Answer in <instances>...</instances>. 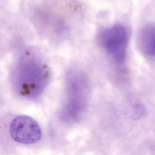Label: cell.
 <instances>
[{
	"mask_svg": "<svg viewBox=\"0 0 155 155\" xmlns=\"http://www.w3.org/2000/svg\"><path fill=\"white\" fill-rule=\"evenodd\" d=\"M67 96L63 119L70 123L80 120L85 115L89 101L90 85L86 75L78 70L70 71L67 81Z\"/></svg>",
	"mask_w": 155,
	"mask_h": 155,
	"instance_id": "6da1fadb",
	"label": "cell"
},
{
	"mask_svg": "<svg viewBox=\"0 0 155 155\" xmlns=\"http://www.w3.org/2000/svg\"><path fill=\"white\" fill-rule=\"evenodd\" d=\"M127 41L126 28L120 24L108 29L101 36L102 44L108 54L119 63L125 61Z\"/></svg>",
	"mask_w": 155,
	"mask_h": 155,
	"instance_id": "7a4b0ae2",
	"label": "cell"
},
{
	"mask_svg": "<svg viewBox=\"0 0 155 155\" xmlns=\"http://www.w3.org/2000/svg\"><path fill=\"white\" fill-rule=\"evenodd\" d=\"M10 134L15 141L23 144L36 143L42 135L41 129L37 121L27 116H18L12 120Z\"/></svg>",
	"mask_w": 155,
	"mask_h": 155,
	"instance_id": "3957f363",
	"label": "cell"
},
{
	"mask_svg": "<svg viewBox=\"0 0 155 155\" xmlns=\"http://www.w3.org/2000/svg\"><path fill=\"white\" fill-rule=\"evenodd\" d=\"M140 50L144 55L152 57L155 54V27L152 24L145 26L141 29L139 37Z\"/></svg>",
	"mask_w": 155,
	"mask_h": 155,
	"instance_id": "277c9868",
	"label": "cell"
}]
</instances>
